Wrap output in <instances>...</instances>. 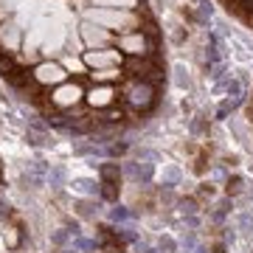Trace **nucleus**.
Returning a JSON list of instances; mask_svg holds the SVG:
<instances>
[{
    "label": "nucleus",
    "mask_w": 253,
    "mask_h": 253,
    "mask_svg": "<svg viewBox=\"0 0 253 253\" xmlns=\"http://www.w3.org/2000/svg\"><path fill=\"white\" fill-rule=\"evenodd\" d=\"M124 174L132 183H149V180H152V174H155V169H152V163L135 161V163H126V166H124Z\"/></svg>",
    "instance_id": "f257e3e1"
},
{
    "label": "nucleus",
    "mask_w": 253,
    "mask_h": 253,
    "mask_svg": "<svg viewBox=\"0 0 253 253\" xmlns=\"http://www.w3.org/2000/svg\"><path fill=\"white\" fill-rule=\"evenodd\" d=\"M129 104H135V107H146V104H152V87L149 84H132L129 87Z\"/></svg>",
    "instance_id": "f03ea898"
},
{
    "label": "nucleus",
    "mask_w": 253,
    "mask_h": 253,
    "mask_svg": "<svg viewBox=\"0 0 253 253\" xmlns=\"http://www.w3.org/2000/svg\"><path fill=\"white\" fill-rule=\"evenodd\" d=\"M37 79H40V82H62L65 73H62L59 65H42V68L37 71Z\"/></svg>",
    "instance_id": "7ed1b4c3"
},
{
    "label": "nucleus",
    "mask_w": 253,
    "mask_h": 253,
    "mask_svg": "<svg viewBox=\"0 0 253 253\" xmlns=\"http://www.w3.org/2000/svg\"><path fill=\"white\" fill-rule=\"evenodd\" d=\"M99 174H101V183H118V174H121V169H118L116 163H101V166H99Z\"/></svg>",
    "instance_id": "20e7f679"
},
{
    "label": "nucleus",
    "mask_w": 253,
    "mask_h": 253,
    "mask_svg": "<svg viewBox=\"0 0 253 253\" xmlns=\"http://www.w3.org/2000/svg\"><path fill=\"white\" fill-rule=\"evenodd\" d=\"M174 82H177L180 90H189L191 87V76H189V71H186V65H174Z\"/></svg>",
    "instance_id": "39448f33"
},
{
    "label": "nucleus",
    "mask_w": 253,
    "mask_h": 253,
    "mask_svg": "<svg viewBox=\"0 0 253 253\" xmlns=\"http://www.w3.org/2000/svg\"><path fill=\"white\" fill-rule=\"evenodd\" d=\"M48 183H51L54 189H62L65 186V169L62 166H51V169H48Z\"/></svg>",
    "instance_id": "423d86ee"
},
{
    "label": "nucleus",
    "mask_w": 253,
    "mask_h": 253,
    "mask_svg": "<svg viewBox=\"0 0 253 253\" xmlns=\"http://www.w3.org/2000/svg\"><path fill=\"white\" fill-rule=\"evenodd\" d=\"M71 186L79 191V194H99V189H101V186H96L93 180H84V177H82V180H73Z\"/></svg>",
    "instance_id": "0eeeda50"
},
{
    "label": "nucleus",
    "mask_w": 253,
    "mask_h": 253,
    "mask_svg": "<svg viewBox=\"0 0 253 253\" xmlns=\"http://www.w3.org/2000/svg\"><path fill=\"white\" fill-rule=\"evenodd\" d=\"M76 211H79V217H96L99 214V203H90V200H82L79 206H76Z\"/></svg>",
    "instance_id": "6e6552de"
},
{
    "label": "nucleus",
    "mask_w": 253,
    "mask_h": 253,
    "mask_svg": "<svg viewBox=\"0 0 253 253\" xmlns=\"http://www.w3.org/2000/svg\"><path fill=\"white\" fill-rule=\"evenodd\" d=\"M79 99V90L76 87H62V90L56 93V101L59 104H71V101H76Z\"/></svg>",
    "instance_id": "1a4fd4ad"
},
{
    "label": "nucleus",
    "mask_w": 253,
    "mask_h": 253,
    "mask_svg": "<svg viewBox=\"0 0 253 253\" xmlns=\"http://www.w3.org/2000/svg\"><path fill=\"white\" fill-rule=\"evenodd\" d=\"M101 197L104 200H110V203H113V200H118V189H116V183H101Z\"/></svg>",
    "instance_id": "9d476101"
},
{
    "label": "nucleus",
    "mask_w": 253,
    "mask_h": 253,
    "mask_svg": "<svg viewBox=\"0 0 253 253\" xmlns=\"http://www.w3.org/2000/svg\"><path fill=\"white\" fill-rule=\"evenodd\" d=\"M177 180H180V169H177V166H169V169H166V183H163V186L172 189Z\"/></svg>",
    "instance_id": "9b49d317"
},
{
    "label": "nucleus",
    "mask_w": 253,
    "mask_h": 253,
    "mask_svg": "<svg viewBox=\"0 0 253 253\" xmlns=\"http://www.w3.org/2000/svg\"><path fill=\"white\" fill-rule=\"evenodd\" d=\"M110 219H113V222H124V219H129V211H126L124 206H116L110 211Z\"/></svg>",
    "instance_id": "f8f14e48"
},
{
    "label": "nucleus",
    "mask_w": 253,
    "mask_h": 253,
    "mask_svg": "<svg viewBox=\"0 0 253 253\" xmlns=\"http://www.w3.org/2000/svg\"><path fill=\"white\" fill-rule=\"evenodd\" d=\"M110 96H113V90H93V96H90V101L93 104H110Z\"/></svg>",
    "instance_id": "ddd939ff"
},
{
    "label": "nucleus",
    "mask_w": 253,
    "mask_h": 253,
    "mask_svg": "<svg viewBox=\"0 0 253 253\" xmlns=\"http://www.w3.org/2000/svg\"><path fill=\"white\" fill-rule=\"evenodd\" d=\"M124 48H129L132 54H141V51H144V40H141V37H132V40L124 42Z\"/></svg>",
    "instance_id": "4468645a"
},
{
    "label": "nucleus",
    "mask_w": 253,
    "mask_h": 253,
    "mask_svg": "<svg viewBox=\"0 0 253 253\" xmlns=\"http://www.w3.org/2000/svg\"><path fill=\"white\" fill-rule=\"evenodd\" d=\"M180 211L186 217H194V214H197V203H194V200H180Z\"/></svg>",
    "instance_id": "2eb2a0df"
},
{
    "label": "nucleus",
    "mask_w": 253,
    "mask_h": 253,
    "mask_svg": "<svg viewBox=\"0 0 253 253\" xmlns=\"http://www.w3.org/2000/svg\"><path fill=\"white\" fill-rule=\"evenodd\" d=\"M158 248H161V251H166V253H174V251H177L174 239H169V236H163L161 242H158Z\"/></svg>",
    "instance_id": "dca6fc26"
},
{
    "label": "nucleus",
    "mask_w": 253,
    "mask_h": 253,
    "mask_svg": "<svg viewBox=\"0 0 253 253\" xmlns=\"http://www.w3.org/2000/svg\"><path fill=\"white\" fill-rule=\"evenodd\" d=\"M96 3H101V6H132L135 0H96Z\"/></svg>",
    "instance_id": "f3484780"
},
{
    "label": "nucleus",
    "mask_w": 253,
    "mask_h": 253,
    "mask_svg": "<svg viewBox=\"0 0 253 253\" xmlns=\"http://www.w3.org/2000/svg\"><path fill=\"white\" fill-rule=\"evenodd\" d=\"M211 11H214V9H211V3H206V0H203V3H200V17H203V20L211 17Z\"/></svg>",
    "instance_id": "a211bd4d"
},
{
    "label": "nucleus",
    "mask_w": 253,
    "mask_h": 253,
    "mask_svg": "<svg viewBox=\"0 0 253 253\" xmlns=\"http://www.w3.org/2000/svg\"><path fill=\"white\" fill-rule=\"evenodd\" d=\"M211 177H214V180H219V183H222V180H225V169H214V174H211Z\"/></svg>",
    "instance_id": "6ab92c4d"
}]
</instances>
